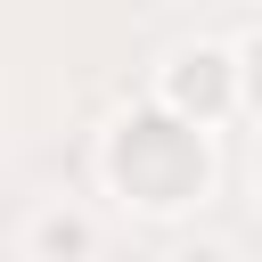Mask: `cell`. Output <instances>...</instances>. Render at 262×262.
<instances>
[{
    "label": "cell",
    "instance_id": "7a4b0ae2",
    "mask_svg": "<svg viewBox=\"0 0 262 262\" xmlns=\"http://www.w3.org/2000/svg\"><path fill=\"white\" fill-rule=\"evenodd\" d=\"M33 237H41V254H49V262H74V254H90V221H82V213H49Z\"/></svg>",
    "mask_w": 262,
    "mask_h": 262
},
{
    "label": "cell",
    "instance_id": "3957f363",
    "mask_svg": "<svg viewBox=\"0 0 262 262\" xmlns=\"http://www.w3.org/2000/svg\"><path fill=\"white\" fill-rule=\"evenodd\" d=\"M180 262H221V254H213V246H188V254H180Z\"/></svg>",
    "mask_w": 262,
    "mask_h": 262
},
{
    "label": "cell",
    "instance_id": "6da1fadb",
    "mask_svg": "<svg viewBox=\"0 0 262 262\" xmlns=\"http://www.w3.org/2000/svg\"><path fill=\"white\" fill-rule=\"evenodd\" d=\"M221 66H229L221 49H188V57H172V98H180V106H188V98H196V106H221V90H229Z\"/></svg>",
    "mask_w": 262,
    "mask_h": 262
}]
</instances>
